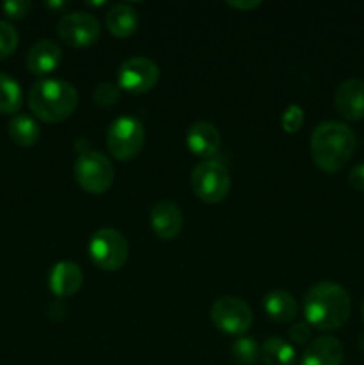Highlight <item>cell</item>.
<instances>
[{
	"instance_id": "1",
	"label": "cell",
	"mask_w": 364,
	"mask_h": 365,
	"mask_svg": "<svg viewBox=\"0 0 364 365\" xmlns=\"http://www.w3.org/2000/svg\"><path fill=\"white\" fill-rule=\"evenodd\" d=\"M307 323L321 331L341 328L352 312V299L345 287L334 282H320L307 291L303 298Z\"/></svg>"
},
{
	"instance_id": "2",
	"label": "cell",
	"mask_w": 364,
	"mask_h": 365,
	"mask_svg": "<svg viewBox=\"0 0 364 365\" xmlns=\"http://www.w3.org/2000/svg\"><path fill=\"white\" fill-rule=\"evenodd\" d=\"M357 139L352 128L341 121L328 120L318 125L310 138L314 164L325 173H338L355 152Z\"/></svg>"
},
{
	"instance_id": "3",
	"label": "cell",
	"mask_w": 364,
	"mask_h": 365,
	"mask_svg": "<svg viewBox=\"0 0 364 365\" xmlns=\"http://www.w3.org/2000/svg\"><path fill=\"white\" fill-rule=\"evenodd\" d=\"M79 106L77 89L59 78L38 81L29 91L32 114L46 123H59L70 118Z\"/></svg>"
},
{
	"instance_id": "4",
	"label": "cell",
	"mask_w": 364,
	"mask_h": 365,
	"mask_svg": "<svg viewBox=\"0 0 364 365\" xmlns=\"http://www.w3.org/2000/svg\"><path fill=\"white\" fill-rule=\"evenodd\" d=\"M75 178L77 184L89 195H103L113 185V164L103 153L95 150L81 152L75 163Z\"/></svg>"
},
{
	"instance_id": "5",
	"label": "cell",
	"mask_w": 364,
	"mask_h": 365,
	"mask_svg": "<svg viewBox=\"0 0 364 365\" xmlns=\"http://www.w3.org/2000/svg\"><path fill=\"white\" fill-rule=\"evenodd\" d=\"M191 187L196 198L203 203H220L231 191V177L227 168L218 160H203L191 173Z\"/></svg>"
},
{
	"instance_id": "6",
	"label": "cell",
	"mask_w": 364,
	"mask_h": 365,
	"mask_svg": "<svg viewBox=\"0 0 364 365\" xmlns=\"http://www.w3.org/2000/svg\"><path fill=\"white\" fill-rule=\"evenodd\" d=\"M91 262L102 271H118L128 257L127 239L114 228H100L89 241Z\"/></svg>"
},
{
	"instance_id": "7",
	"label": "cell",
	"mask_w": 364,
	"mask_h": 365,
	"mask_svg": "<svg viewBox=\"0 0 364 365\" xmlns=\"http://www.w3.org/2000/svg\"><path fill=\"white\" fill-rule=\"evenodd\" d=\"M107 148L118 160H131L141 152L145 143V128L136 118L123 116L111 123L106 135Z\"/></svg>"
},
{
	"instance_id": "8",
	"label": "cell",
	"mask_w": 364,
	"mask_h": 365,
	"mask_svg": "<svg viewBox=\"0 0 364 365\" xmlns=\"http://www.w3.org/2000/svg\"><path fill=\"white\" fill-rule=\"evenodd\" d=\"M211 321L220 331L228 335H243L252 327V310L243 299L225 296L214 302L211 309Z\"/></svg>"
},
{
	"instance_id": "9",
	"label": "cell",
	"mask_w": 364,
	"mask_h": 365,
	"mask_svg": "<svg viewBox=\"0 0 364 365\" xmlns=\"http://www.w3.org/2000/svg\"><path fill=\"white\" fill-rule=\"evenodd\" d=\"M57 34L66 45L86 48L100 38V24L91 13L75 11L61 18L57 24Z\"/></svg>"
},
{
	"instance_id": "10",
	"label": "cell",
	"mask_w": 364,
	"mask_h": 365,
	"mask_svg": "<svg viewBox=\"0 0 364 365\" xmlns=\"http://www.w3.org/2000/svg\"><path fill=\"white\" fill-rule=\"evenodd\" d=\"M157 81H159V68L148 57H131L118 70L120 88L128 93H136V95L153 89Z\"/></svg>"
},
{
	"instance_id": "11",
	"label": "cell",
	"mask_w": 364,
	"mask_h": 365,
	"mask_svg": "<svg viewBox=\"0 0 364 365\" xmlns=\"http://www.w3.org/2000/svg\"><path fill=\"white\" fill-rule=\"evenodd\" d=\"M338 113L345 120L359 121L364 118V81L363 78H346L338 86L334 95Z\"/></svg>"
},
{
	"instance_id": "12",
	"label": "cell",
	"mask_w": 364,
	"mask_h": 365,
	"mask_svg": "<svg viewBox=\"0 0 364 365\" xmlns=\"http://www.w3.org/2000/svg\"><path fill=\"white\" fill-rule=\"evenodd\" d=\"M182 210L170 200H161L150 212V227L153 234L163 241H171L182 230Z\"/></svg>"
},
{
	"instance_id": "13",
	"label": "cell",
	"mask_w": 364,
	"mask_h": 365,
	"mask_svg": "<svg viewBox=\"0 0 364 365\" xmlns=\"http://www.w3.org/2000/svg\"><path fill=\"white\" fill-rule=\"evenodd\" d=\"M186 143L191 153L198 157H206L207 160L214 157L220 150L221 135L214 125L207 123V121H198L189 127L188 134H186Z\"/></svg>"
},
{
	"instance_id": "14",
	"label": "cell",
	"mask_w": 364,
	"mask_h": 365,
	"mask_svg": "<svg viewBox=\"0 0 364 365\" xmlns=\"http://www.w3.org/2000/svg\"><path fill=\"white\" fill-rule=\"evenodd\" d=\"M61 46L54 43L52 39H39L31 46L27 53V70L34 75H46L56 70L61 63Z\"/></svg>"
},
{
	"instance_id": "15",
	"label": "cell",
	"mask_w": 364,
	"mask_h": 365,
	"mask_svg": "<svg viewBox=\"0 0 364 365\" xmlns=\"http://www.w3.org/2000/svg\"><path fill=\"white\" fill-rule=\"evenodd\" d=\"M82 282H84V277H82L81 267L75 262L63 260V262H57L56 266L52 267V271H50V291H52L57 298L74 296L75 292L82 287Z\"/></svg>"
},
{
	"instance_id": "16",
	"label": "cell",
	"mask_w": 364,
	"mask_h": 365,
	"mask_svg": "<svg viewBox=\"0 0 364 365\" xmlns=\"http://www.w3.org/2000/svg\"><path fill=\"white\" fill-rule=\"evenodd\" d=\"M345 349L335 337L325 335L318 337L305 348L302 356V365H341Z\"/></svg>"
},
{
	"instance_id": "17",
	"label": "cell",
	"mask_w": 364,
	"mask_h": 365,
	"mask_svg": "<svg viewBox=\"0 0 364 365\" xmlns=\"http://www.w3.org/2000/svg\"><path fill=\"white\" fill-rule=\"evenodd\" d=\"M138 13L128 4H116L106 14V27L116 38H128L138 29Z\"/></svg>"
},
{
	"instance_id": "18",
	"label": "cell",
	"mask_w": 364,
	"mask_h": 365,
	"mask_svg": "<svg viewBox=\"0 0 364 365\" xmlns=\"http://www.w3.org/2000/svg\"><path fill=\"white\" fill-rule=\"evenodd\" d=\"M264 310L277 323H289L296 317L298 305L288 291H271L264 296Z\"/></svg>"
},
{
	"instance_id": "19",
	"label": "cell",
	"mask_w": 364,
	"mask_h": 365,
	"mask_svg": "<svg viewBox=\"0 0 364 365\" xmlns=\"http://www.w3.org/2000/svg\"><path fill=\"white\" fill-rule=\"evenodd\" d=\"M261 359L266 365H295L296 351L289 342L271 337L261 348Z\"/></svg>"
},
{
	"instance_id": "20",
	"label": "cell",
	"mask_w": 364,
	"mask_h": 365,
	"mask_svg": "<svg viewBox=\"0 0 364 365\" xmlns=\"http://www.w3.org/2000/svg\"><path fill=\"white\" fill-rule=\"evenodd\" d=\"M9 135L18 146H32L39 139V127L27 114H14L9 121Z\"/></svg>"
},
{
	"instance_id": "21",
	"label": "cell",
	"mask_w": 364,
	"mask_h": 365,
	"mask_svg": "<svg viewBox=\"0 0 364 365\" xmlns=\"http://www.w3.org/2000/svg\"><path fill=\"white\" fill-rule=\"evenodd\" d=\"M24 106V93L13 77L0 73V114H16Z\"/></svg>"
},
{
	"instance_id": "22",
	"label": "cell",
	"mask_w": 364,
	"mask_h": 365,
	"mask_svg": "<svg viewBox=\"0 0 364 365\" xmlns=\"http://www.w3.org/2000/svg\"><path fill=\"white\" fill-rule=\"evenodd\" d=\"M232 356L238 364L241 365H253L259 360L261 348L257 342L250 337H239L238 341L232 344Z\"/></svg>"
},
{
	"instance_id": "23",
	"label": "cell",
	"mask_w": 364,
	"mask_h": 365,
	"mask_svg": "<svg viewBox=\"0 0 364 365\" xmlns=\"http://www.w3.org/2000/svg\"><path fill=\"white\" fill-rule=\"evenodd\" d=\"M18 32L9 21L0 20V61L7 59L18 46Z\"/></svg>"
},
{
	"instance_id": "24",
	"label": "cell",
	"mask_w": 364,
	"mask_h": 365,
	"mask_svg": "<svg viewBox=\"0 0 364 365\" xmlns=\"http://www.w3.org/2000/svg\"><path fill=\"white\" fill-rule=\"evenodd\" d=\"M303 120H305V114H303L302 107L296 106V103H291V106L284 110V114H282L280 123L282 128H284L288 134H295V132H298L300 128H302Z\"/></svg>"
},
{
	"instance_id": "25",
	"label": "cell",
	"mask_w": 364,
	"mask_h": 365,
	"mask_svg": "<svg viewBox=\"0 0 364 365\" xmlns=\"http://www.w3.org/2000/svg\"><path fill=\"white\" fill-rule=\"evenodd\" d=\"M118 98H120V89L114 84H111V82H102V84L95 89V93H93V100H95L96 106L100 107L114 106V103L118 102Z\"/></svg>"
},
{
	"instance_id": "26",
	"label": "cell",
	"mask_w": 364,
	"mask_h": 365,
	"mask_svg": "<svg viewBox=\"0 0 364 365\" xmlns=\"http://www.w3.org/2000/svg\"><path fill=\"white\" fill-rule=\"evenodd\" d=\"M29 9H31L29 0H7L2 4V11L9 18H24L29 13Z\"/></svg>"
},
{
	"instance_id": "27",
	"label": "cell",
	"mask_w": 364,
	"mask_h": 365,
	"mask_svg": "<svg viewBox=\"0 0 364 365\" xmlns=\"http://www.w3.org/2000/svg\"><path fill=\"white\" fill-rule=\"evenodd\" d=\"M289 339L295 344H305L310 339V324L309 323H296L289 328Z\"/></svg>"
},
{
	"instance_id": "28",
	"label": "cell",
	"mask_w": 364,
	"mask_h": 365,
	"mask_svg": "<svg viewBox=\"0 0 364 365\" xmlns=\"http://www.w3.org/2000/svg\"><path fill=\"white\" fill-rule=\"evenodd\" d=\"M348 184L357 191H364V163L357 164L348 175Z\"/></svg>"
},
{
	"instance_id": "29",
	"label": "cell",
	"mask_w": 364,
	"mask_h": 365,
	"mask_svg": "<svg viewBox=\"0 0 364 365\" xmlns=\"http://www.w3.org/2000/svg\"><path fill=\"white\" fill-rule=\"evenodd\" d=\"M261 4L263 2H259V0H248V2H241V0H239V2H228V6L239 11H248V9H256V7H259Z\"/></svg>"
},
{
	"instance_id": "30",
	"label": "cell",
	"mask_w": 364,
	"mask_h": 365,
	"mask_svg": "<svg viewBox=\"0 0 364 365\" xmlns=\"http://www.w3.org/2000/svg\"><path fill=\"white\" fill-rule=\"evenodd\" d=\"M360 314H363V319H364V299H363V305H360Z\"/></svg>"
}]
</instances>
